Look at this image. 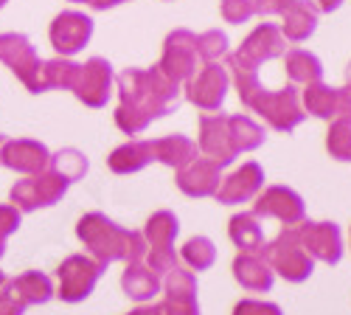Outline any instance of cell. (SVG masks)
Masks as SVG:
<instances>
[{
	"label": "cell",
	"mask_w": 351,
	"mask_h": 315,
	"mask_svg": "<svg viewBox=\"0 0 351 315\" xmlns=\"http://www.w3.org/2000/svg\"><path fill=\"white\" fill-rule=\"evenodd\" d=\"M265 189V169H261L256 161L242 163L237 172H230L228 178H222L219 189H217V200L222 206H237V203H247V200H256V194Z\"/></svg>",
	"instance_id": "ac0fdd59"
},
{
	"label": "cell",
	"mask_w": 351,
	"mask_h": 315,
	"mask_svg": "<svg viewBox=\"0 0 351 315\" xmlns=\"http://www.w3.org/2000/svg\"><path fill=\"white\" fill-rule=\"evenodd\" d=\"M25 312V304L17 299V293L9 288V281H6V288L0 290V315H23Z\"/></svg>",
	"instance_id": "f35d334b"
},
{
	"label": "cell",
	"mask_w": 351,
	"mask_h": 315,
	"mask_svg": "<svg viewBox=\"0 0 351 315\" xmlns=\"http://www.w3.org/2000/svg\"><path fill=\"white\" fill-rule=\"evenodd\" d=\"M233 315H284L278 304L273 301H258V299H245L233 307Z\"/></svg>",
	"instance_id": "74e56055"
},
{
	"label": "cell",
	"mask_w": 351,
	"mask_h": 315,
	"mask_svg": "<svg viewBox=\"0 0 351 315\" xmlns=\"http://www.w3.org/2000/svg\"><path fill=\"white\" fill-rule=\"evenodd\" d=\"M112 84H115L112 65L104 56H90L84 65H79V73H76V82L71 91L87 107H104L112 96Z\"/></svg>",
	"instance_id": "7c38bea8"
},
{
	"label": "cell",
	"mask_w": 351,
	"mask_h": 315,
	"mask_svg": "<svg viewBox=\"0 0 351 315\" xmlns=\"http://www.w3.org/2000/svg\"><path fill=\"white\" fill-rule=\"evenodd\" d=\"M143 259H146L143 265L158 276H166L178 268V253H174V248H146Z\"/></svg>",
	"instance_id": "e575fe53"
},
{
	"label": "cell",
	"mask_w": 351,
	"mask_h": 315,
	"mask_svg": "<svg viewBox=\"0 0 351 315\" xmlns=\"http://www.w3.org/2000/svg\"><path fill=\"white\" fill-rule=\"evenodd\" d=\"M155 161V141L149 138H132L127 144H121L119 150H112L107 158V166L115 175H132L141 172L143 166H149Z\"/></svg>",
	"instance_id": "7402d4cb"
},
{
	"label": "cell",
	"mask_w": 351,
	"mask_h": 315,
	"mask_svg": "<svg viewBox=\"0 0 351 315\" xmlns=\"http://www.w3.org/2000/svg\"><path fill=\"white\" fill-rule=\"evenodd\" d=\"M0 62H6L12 73L25 84L28 93H40V68L43 60L25 34H0Z\"/></svg>",
	"instance_id": "9c48e42d"
},
{
	"label": "cell",
	"mask_w": 351,
	"mask_h": 315,
	"mask_svg": "<svg viewBox=\"0 0 351 315\" xmlns=\"http://www.w3.org/2000/svg\"><path fill=\"white\" fill-rule=\"evenodd\" d=\"M6 281H9V279H6V273H3V270H0V290H3V288H6Z\"/></svg>",
	"instance_id": "ee69618b"
},
{
	"label": "cell",
	"mask_w": 351,
	"mask_h": 315,
	"mask_svg": "<svg viewBox=\"0 0 351 315\" xmlns=\"http://www.w3.org/2000/svg\"><path fill=\"white\" fill-rule=\"evenodd\" d=\"M265 127L256 124L250 116H225V113H208L199 119L197 150L214 161L217 166H228L237 155L253 152L265 144Z\"/></svg>",
	"instance_id": "7a4b0ae2"
},
{
	"label": "cell",
	"mask_w": 351,
	"mask_h": 315,
	"mask_svg": "<svg viewBox=\"0 0 351 315\" xmlns=\"http://www.w3.org/2000/svg\"><path fill=\"white\" fill-rule=\"evenodd\" d=\"M71 3H93V0H71Z\"/></svg>",
	"instance_id": "f6af8a7d"
},
{
	"label": "cell",
	"mask_w": 351,
	"mask_h": 315,
	"mask_svg": "<svg viewBox=\"0 0 351 315\" xmlns=\"http://www.w3.org/2000/svg\"><path fill=\"white\" fill-rule=\"evenodd\" d=\"M295 0H253V6H256V14H265V17H270V14H284Z\"/></svg>",
	"instance_id": "ab89813d"
},
{
	"label": "cell",
	"mask_w": 351,
	"mask_h": 315,
	"mask_svg": "<svg viewBox=\"0 0 351 315\" xmlns=\"http://www.w3.org/2000/svg\"><path fill=\"white\" fill-rule=\"evenodd\" d=\"M228 88H230L228 71L219 62H206L186 82V99L208 116V113H217L225 104Z\"/></svg>",
	"instance_id": "30bf717a"
},
{
	"label": "cell",
	"mask_w": 351,
	"mask_h": 315,
	"mask_svg": "<svg viewBox=\"0 0 351 315\" xmlns=\"http://www.w3.org/2000/svg\"><path fill=\"white\" fill-rule=\"evenodd\" d=\"M121 284H124V293L135 301H149L160 293V276L152 273L143 262H130L121 276Z\"/></svg>",
	"instance_id": "4316f807"
},
{
	"label": "cell",
	"mask_w": 351,
	"mask_h": 315,
	"mask_svg": "<svg viewBox=\"0 0 351 315\" xmlns=\"http://www.w3.org/2000/svg\"><path fill=\"white\" fill-rule=\"evenodd\" d=\"M9 288L17 293V299L32 307V304H45L53 299V284L45 273L40 270H28V273H20L14 279H9Z\"/></svg>",
	"instance_id": "484cf974"
},
{
	"label": "cell",
	"mask_w": 351,
	"mask_h": 315,
	"mask_svg": "<svg viewBox=\"0 0 351 315\" xmlns=\"http://www.w3.org/2000/svg\"><path fill=\"white\" fill-rule=\"evenodd\" d=\"M222 183V166L208 161L206 155H197L186 166L178 169V189L189 197H211Z\"/></svg>",
	"instance_id": "ffe728a7"
},
{
	"label": "cell",
	"mask_w": 351,
	"mask_h": 315,
	"mask_svg": "<svg viewBox=\"0 0 351 315\" xmlns=\"http://www.w3.org/2000/svg\"><path fill=\"white\" fill-rule=\"evenodd\" d=\"M219 14H222L225 23L239 25V23H247L256 14V6H253V0H222Z\"/></svg>",
	"instance_id": "d590c367"
},
{
	"label": "cell",
	"mask_w": 351,
	"mask_h": 315,
	"mask_svg": "<svg viewBox=\"0 0 351 315\" xmlns=\"http://www.w3.org/2000/svg\"><path fill=\"white\" fill-rule=\"evenodd\" d=\"M317 28V6L309 0H295L287 12H284V25L281 34L287 43H304L315 34Z\"/></svg>",
	"instance_id": "603a6c76"
},
{
	"label": "cell",
	"mask_w": 351,
	"mask_h": 315,
	"mask_svg": "<svg viewBox=\"0 0 351 315\" xmlns=\"http://www.w3.org/2000/svg\"><path fill=\"white\" fill-rule=\"evenodd\" d=\"M53 172H60V175L65 178V180H71V183H76V180H82L84 175H87V158H84V152H79V150H73V147H65V150H60V152H53L51 155V163H48Z\"/></svg>",
	"instance_id": "4dcf8cb0"
},
{
	"label": "cell",
	"mask_w": 351,
	"mask_h": 315,
	"mask_svg": "<svg viewBox=\"0 0 351 315\" xmlns=\"http://www.w3.org/2000/svg\"><path fill=\"white\" fill-rule=\"evenodd\" d=\"M298 240L304 245V250L312 256L315 262H324V265H337L340 256H343V237H340V228L335 222H301L295 225Z\"/></svg>",
	"instance_id": "2e32d148"
},
{
	"label": "cell",
	"mask_w": 351,
	"mask_h": 315,
	"mask_svg": "<svg viewBox=\"0 0 351 315\" xmlns=\"http://www.w3.org/2000/svg\"><path fill=\"white\" fill-rule=\"evenodd\" d=\"M261 256L267 259L273 273L284 276L287 281H295V284L306 281L312 276V270H315V259L304 250L295 228H287V231H281L270 245H265Z\"/></svg>",
	"instance_id": "5b68a950"
},
{
	"label": "cell",
	"mask_w": 351,
	"mask_h": 315,
	"mask_svg": "<svg viewBox=\"0 0 351 315\" xmlns=\"http://www.w3.org/2000/svg\"><path fill=\"white\" fill-rule=\"evenodd\" d=\"M199 155L197 144L189 135H166V138H155V161L171 166V169H180L189 161H194Z\"/></svg>",
	"instance_id": "83f0119b"
},
{
	"label": "cell",
	"mask_w": 351,
	"mask_h": 315,
	"mask_svg": "<svg viewBox=\"0 0 351 315\" xmlns=\"http://www.w3.org/2000/svg\"><path fill=\"white\" fill-rule=\"evenodd\" d=\"M233 279L250 293H267L273 288L276 273L261 253H239L233 259Z\"/></svg>",
	"instance_id": "44dd1931"
},
{
	"label": "cell",
	"mask_w": 351,
	"mask_h": 315,
	"mask_svg": "<svg viewBox=\"0 0 351 315\" xmlns=\"http://www.w3.org/2000/svg\"><path fill=\"white\" fill-rule=\"evenodd\" d=\"M304 110L317 119L351 121V88H329L324 82L304 84Z\"/></svg>",
	"instance_id": "e0dca14e"
},
{
	"label": "cell",
	"mask_w": 351,
	"mask_h": 315,
	"mask_svg": "<svg viewBox=\"0 0 351 315\" xmlns=\"http://www.w3.org/2000/svg\"><path fill=\"white\" fill-rule=\"evenodd\" d=\"M6 3H9V0H0V9H3V6H6Z\"/></svg>",
	"instance_id": "7dc6e473"
},
{
	"label": "cell",
	"mask_w": 351,
	"mask_h": 315,
	"mask_svg": "<svg viewBox=\"0 0 351 315\" xmlns=\"http://www.w3.org/2000/svg\"><path fill=\"white\" fill-rule=\"evenodd\" d=\"M20 228V211L14 206H0V256L6 253V242L9 237Z\"/></svg>",
	"instance_id": "8d00e7d4"
},
{
	"label": "cell",
	"mask_w": 351,
	"mask_h": 315,
	"mask_svg": "<svg viewBox=\"0 0 351 315\" xmlns=\"http://www.w3.org/2000/svg\"><path fill=\"white\" fill-rule=\"evenodd\" d=\"M130 315H160V304H152V307H138V310H132Z\"/></svg>",
	"instance_id": "7bdbcfd3"
},
{
	"label": "cell",
	"mask_w": 351,
	"mask_h": 315,
	"mask_svg": "<svg viewBox=\"0 0 351 315\" xmlns=\"http://www.w3.org/2000/svg\"><path fill=\"white\" fill-rule=\"evenodd\" d=\"M284 51H287V40L281 34V28L273 25V23H261L258 28H253V32L247 34L242 48L228 56V62L258 71L261 62H270V60H276V56H284Z\"/></svg>",
	"instance_id": "8fae6325"
},
{
	"label": "cell",
	"mask_w": 351,
	"mask_h": 315,
	"mask_svg": "<svg viewBox=\"0 0 351 315\" xmlns=\"http://www.w3.org/2000/svg\"><path fill=\"white\" fill-rule=\"evenodd\" d=\"M183 262L191 268V270H208L214 262H217V248L208 237H191L186 245H183Z\"/></svg>",
	"instance_id": "1f68e13d"
},
{
	"label": "cell",
	"mask_w": 351,
	"mask_h": 315,
	"mask_svg": "<svg viewBox=\"0 0 351 315\" xmlns=\"http://www.w3.org/2000/svg\"><path fill=\"white\" fill-rule=\"evenodd\" d=\"M326 150L337 161H351V121L346 119L332 121L329 135H326Z\"/></svg>",
	"instance_id": "836d02e7"
},
{
	"label": "cell",
	"mask_w": 351,
	"mask_h": 315,
	"mask_svg": "<svg viewBox=\"0 0 351 315\" xmlns=\"http://www.w3.org/2000/svg\"><path fill=\"white\" fill-rule=\"evenodd\" d=\"M239 99L245 107L258 113V116L270 124V130H276V132H292L306 119V113L301 107V96L292 84L284 91H267V88H261V82H258L253 88L242 91Z\"/></svg>",
	"instance_id": "277c9868"
},
{
	"label": "cell",
	"mask_w": 351,
	"mask_h": 315,
	"mask_svg": "<svg viewBox=\"0 0 351 315\" xmlns=\"http://www.w3.org/2000/svg\"><path fill=\"white\" fill-rule=\"evenodd\" d=\"M76 237L84 242V248L90 250V256L96 262H101L104 268L110 262H141L146 256V240L138 231L121 228L119 222H112L107 214L101 211H90L84 214L76 225Z\"/></svg>",
	"instance_id": "3957f363"
},
{
	"label": "cell",
	"mask_w": 351,
	"mask_h": 315,
	"mask_svg": "<svg viewBox=\"0 0 351 315\" xmlns=\"http://www.w3.org/2000/svg\"><path fill=\"white\" fill-rule=\"evenodd\" d=\"M104 273V265L96 262L93 256H84V253H73L60 265L56 276H60V290L53 296H60L62 301L68 304H76V301H84L87 296L93 293L96 281L101 279Z\"/></svg>",
	"instance_id": "ba28073f"
},
{
	"label": "cell",
	"mask_w": 351,
	"mask_h": 315,
	"mask_svg": "<svg viewBox=\"0 0 351 315\" xmlns=\"http://www.w3.org/2000/svg\"><path fill=\"white\" fill-rule=\"evenodd\" d=\"M178 231H180V222L171 211H158L146 220V228H143V240H146V248H174V240H178Z\"/></svg>",
	"instance_id": "f546056e"
},
{
	"label": "cell",
	"mask_w": 351,
	"mask_h": 315,
	"mask_svg": "<svg viewBox=\"0 0 351 315\" xmlns=\"http://www.w3.org/2000/svg\"><path fill=\"white\" fill-rule=\"evenodd\" d=\"M346 88H351V65H348V84H346Z\"/></svg>",
	"instance_id": "bcb514c9"
},
{
	"label": "cell",
	"mask_w": 351,
	"mask_h": 315,
	"mask_svg": "<svg viewBox=\"0 0 351 315\" xmlns=\"http://www.w3.org/2000/svg\"><path fill=\"white\" fill-rule=\"evenodd\" d=\"M166 299L160 304V315H199L197 304V279L191 270H183L180 265L171 273H166Z\"/></svg>",
	"instance_id": "d6986e66"
},
{
	"label": "cell",
	"mask_w": 351,
	"mask_h": 315,
	"mask_svg": "<svg viewBox=\"0 0 351 315\" xmlns=\"http://www.w3.org/2000/svg\"><path fill=\"white\" fill-rule=\"evenodd\" d=\"M343 6V0H317V9L320 12H335Z\"/></svg>",
	"instance_id": "b9f144b4"
},
{
	"label": "cell",
	"mask_w": 351,
	"mask_h": 315,
	"mask_svg": "<svg viewBox=\"0 0 351 315\" xmlns=\"http://www.w3.org/2000/svg\"><path fill=\"white\" fill-rule=\"evenodd\" d=\"M199 62V54H197V34L189 32V28H174V32L166 37L163 43V54H160V62L155 65L166 79L171 82H189L197 71Z\"/></svg>",
	"instance_id": "52a82bcc"
},
{
	"label": "cell",
	"mask_w": 351,
	"mask_h": 315,
	"mask_svg": "<svg viewBox=\"0 0 351 315\" xmlns=\"http://www.w3.org/2000/svg\"><path fill=\"white\" fill-rule=\"evenodd\" d=\"M253 214L261 220V217H270V220H278L289 228H295L306 220V206L298 191H292L289 186H270L265 191L256 194V206H253Z\"/></svg>",
	"instance_id": "5bb4252c"
},
{
	"label": "cell",
	"mask_w": 351,
	"mask_h": 315,
	"mask_svg": "<svg viewBox=\"0 0 351 315\" xmlns=\"http://www.w3.org/2000/svg\"><path fill=\"white\" fill-rule=\"evenodd\" d=\"M197 54L202 62H219L222 56H228V37L219 28L197 34Z\"/></svg>",
	"instance_id": "d6a6232c"
},
{
	"label": "cell",
	"mask_w": 351,
	"mask_h": 315,
	"mask_svg": "<svg viewBox=\"0 0 351 315\" xmlns=\"http://www.w3.org/2000/svg\"><path fill=\"white\" fill-rule=\"evenodd\" d=\"M51 152L43 141L34 138H9L0 135V166H6L20 175H37V172L48 169Z\"/></svg>",
	"instance_id": "4fadbf2b"
},
{
	"label": "cell",
	"mask_w": 351,
	"mask_h": 315,
	"mask_svg": "<svg viewBox=\"0 0 351 315\" xmlns=\"http://www.w3.org/2000/svg\"><path fill=\"white\" fill-rule=\"evenodd\" d=\"M48 37L51 45L60 51V56H73L79 54L93 37V17L90 14H82V12H62L56 14L51 28H48Z\"/></svg>",
	"instance_id": "9a60e30c"
},
{
	"label": "cell",
	"mask_w": 351,
	"mask_h": 315,
	"mask_svg": "<svg viewBox=\"0 0 351 315\" xmlns=\"http://www.w3.org/2000/svg\"><path fill=\"white\" fill-rule=\"evenodd\" d=\"M119 3H124V0H93V9L96 12H107V9H112V6H119Z\"/></svg>",
	"instance_id": "60d3db41"
},
{
	"label": "cell",
	"mask_w": 351,
	"mask_h": 315,
	"mask_svg": "<svg viewBox=\"0 0 351 315\" xmlns=\"http://www.w3.org/2000/svg\"><path fill=\"white\" fill-rule=\"evenodd\" d=\"M68 186H71V180H65L60 172H53L48 166L43 172H37V175H28V178H23L12 186V203L20 214L48 209V206L60 203V200L65 197Z\"/></svg>",
	"instance_id": "8992f818"
},
{
	"label": "cell",
	"mask_w": 351,
	"mask_h": 315,
	"mask_svg": "<svg viewBox=\"0 0 351 315\" xmlns=\"http://www.w3.org/2000/svg\"><path fill=\"white\" fill-rule=\"evenodd\" d=\"M119 84V107L115 127L124 135H138L155 119H163L180 104V84L166 79L158 68H127L115 76Z\"/></svg>",
	"instance_id": "6da1fadb"
},
{
	"label": "cell",
	"mask_w": 351,
	"mask_h": 315,
	"mask_svg": "<svg viewBox=\"0 0 351 315\" xmlns=\"http://www.w3.org/2000/svg\"><path fill=\"white\" fill-rule=\"evenodd\" d=\"M284 71H287L289 82H295V84H315L324 79V65H320V60L306 48L284 51Z\"/></svg>",
	"instance_id": "cb8c5ba5"
},
{
	"label": "cell",
	"mask_w": 351,
	"mask_h": 315,
	"mask_svg": "<svg viewBox=\"0 0 351 315\" xmlns=\"http://www.w3.org/2000/svg\"><path fill=\"white\" fill-rule=\"evenodd\" d=\"M79 65L73 60H65V56H56V60L43 62L40 68V93L45 91H71L76 82Z\"/></svg>",
	"instance_id": "f1b7e54d"
},
{
	"label": "cell",
	"mask_w": 351,
	"mask_h": 315,
	"mask_svg": "<svg viewBox=\"0 0 351 315\" xmlns=\"http://www.w3.org/2000/svg\"><path fill=\"white\" fill-rule=\"evenodd\" d=\"M228 234H230L233 245H237L242 253H261L265 250V228L258 225V217L253 211L230 217Z\"/></svg>",
	"instance_id": "d4e9b609"
}]
</instances>
